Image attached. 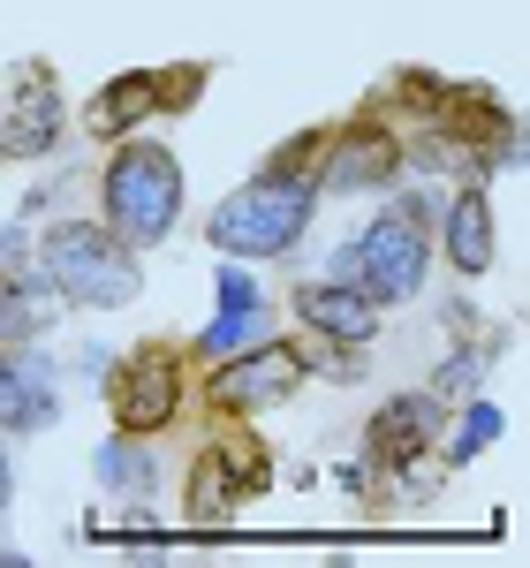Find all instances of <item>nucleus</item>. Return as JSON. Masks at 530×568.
Instances as JSON below:
<instances>
[{"label": "nucleus", "instance_id": "f257e3e1", "mask_svg": "<svg viewBox=\"0 0 530 568\" xmlns=\"http://www.w3.org/2000/svg\"><path fill=\"white\" fill-rule=\"evenodd\" d=\"M425 258H432V205H425V190H401L356 243L334 251V273L326 281H349L371 304H401V296L425 288Z\"/></svg>", "mask_w": 530, "mask_h": 568}, {"label": "nucleus", "instance_id": "f03ea898", "mask_svg": "<svg viewBox=\"0 0 530 568\" xmlns=\"http://www.w3.org/2000/svg\"><path fill=\"white\" fill-rule=\"evenodd\" d=\"M39 265H45V288H53L61 304H84V311H114L144 288L136 251L106 220H61V227H45Z\"/></svg>", "mask_w": 530, "mask_h": 568}, {"label": "nucleus", "instance_id": "7ed1b4c3", "mask_svg": "<svg viewBox=\"0 0 530 568\" xmlns=\"http://www.w3.org/2000/svg\"><path fill=\"white\" fill-rule=\"evenodd\" d=\"M310 197H318V182L310 175H251L235 197L213 205L205 220V235H213V251L227 258H281V251H296L310 227Z\"/></svg>", "mask_w": 530, "mask_h": 568}, {"label": "nucleus", "instance_id": "20e7f679", "mask_svg": "<svg viewBox=\"0 0 530 568\" xmlns=\"http://www.w3.org/2000/svg\"><path fill=\"white\" fill-rule=\"evenodd\" d=\"M99 205H106V227L130 243V251H152L167 243V227L182 213V168L167 144H114V160L99 168Z\"/></svg>", "mask_w": 530, "mask_h": 568}, {"label": "nucleus", "instance_id": "39448f33", "mask_svg": "<svg viewBox=\"0 0 530 568\" xmlns=\"http://www.w3.org/2000/svg\"><path fill=\"white\" fill-rule=\"evenodd\" d=\"M106 402H114V425H122V433H160V425H175V409H182V356L160 349V342H144L130 364H114Z\"/></svg>", "mask_w": 530, "mask_h": 568}, {"label": "nucleus", "instance_id": "423d86ee", "mask_svg": "<svg viewBox=\"0 0 530 568\" xmlns=\"http://www.w3.org/2000/svg\"><path fill=\"white\" fill-rule=\"evenodd\" d=\"M318 152L326 160L310 175H318V190H334V197H371V190H395L401 182V144L379 122H356V130L326 136Z\"/></svg>", "mask_w": 530, "mask_h": 568}, {"label": "nucleus", "instance_id": "0eeeda50", "mask_svg": "<svg viewBox=\"0 0 530 568\" xmlns=\"http://www.w3.org/2000/svg\"><path fill=\"white\" fill-rule=\"evenodd\" d=\"M205 84V69H136V77H106L99 99H91V130L99 136H130L144 114H160V106H190V91Z\"/></svg>", "mask_w": 530, "mask_h": 568}, {"label": "nucleus", "instance_id": "6e6552de", "mask_svg": "<svg viewBox=\"0 0 530 568\" xmlns=\"http://www.w3.org/2000/svg\"><path fill=\"white\" fill-rule=\"evenodd\" d=\"M296 387H304V356L288 349V342H258V349H243V356H221V372H213V402L221 409L288 402Z\"/></svg>", "mask_w": 530, "mask_h": 568}, {"label": "nucleus", "instance_id": "1a4fd4ad", "mask_svg": "<svg viewBox=\"0 0 530 568\" xmlns=\"http://www.w3.org/2000/svg\"><path fill=\"white\" fill-rule=\"evenodd\" d=\"M296 318H304L310 334H326V342H349V349L379 334V304L364 288H349V281H310V288H296Z\"/></svg>", "mask_w": 530, "mask_h": 568}, {"label": "nucleus", "instance_id": "9d476101", "mask_svg": "<svg viewBox=\"0 0 530 568\" xmlns=\"http://www.w3.org/2000/svg\"><path fill=\"white\" fill-rule=\"evenodd\" d=\"M432 425H440V402H432V394H395V402L371 417L364 447H371V463H417V455L432 447Z\"/></svg>", "mask_w": 530, "mask_h": 568}, {"label": "nucleus", "instance_id": "9b49d317", "mask_svg": "<svg viewBox=\"0 0 530 568\" xmlns=\"http://www.w3.org/2000/svg\"><path fill=\"white\" fill-rule=\"evenodd\" d=\"M53 425V379L39 356H0V439Z\"/></svg>", "mask_w": 530, "mask_h": 568}, {"label": "nucleus", "instance_id": "f8f14e48", "mask_svg": "<svg viewBox=\"0 0 530 568\" xmlns=\"http://www.w3.org/2000/svg\"><path fill=\"white\" fill-rule=\"evenodd\" d=\"M53 136H61V91L45 84L39 69H23V99H16V122L0 130V152L39 160V152H53Z\"/></svg>", "mask_w": 530, "mask_h": 568}, {"label": "nucleus", "instance_id": "ddd939ff", "mask_svg": "<svg viewBox=\"0 0 530 568\" xmlns=\"http://www.w3.org/2000/svg\"><path fill=\"white\" fill-rule=\"evenodd\" d=\"M447 265L470 273V281L492 265V205H486V190H462V197L447 205Z\"/></svg>", "mask_w": 530, "mask_h": 568}, {"label": "nucleus", "instance_id": "4468645a", "mask_svg": "<svg viewBox=\"0 0 530 568\" xmlns=\"http://www.w3.org/2000/svg\"><path fill=\"white\" fill-rule=\"evenodd\" d=\"M258 342H273V311H265V296H251V304H221L213 311V326L197 334V349L213 356H243V349H258Z\"/></svg>", "mask_w": 530, "mask_h": 568}, {"label": "nucleus", "instance_id": "2eb2a0df", "mask_svg": "<svg viewBox=\"0 0 530 568\" xmlns=\"http://www.w3.org/2000/svg\"><path fill=\"white\" fill-rule=\"evenodd\" d=\"M99 485H106V493H130V500L160 493V455L144 447V433H122V439L99 447Z\"/></svg>", "mask_w": 530, "mask_h": 568}, {"label": "nucleus", "instance_id": "dca6fc26", "mask_svg": "<svg viewBox=\"0 0 530 568\" xmlns=\"http://www.w3.org/2000/svg\"><path fill=\"white\" fill-rule=\"evenodd\" d=\"M61 311V296L31 281V273H0V342H31L45 318Z\"/></svg>", "mask_w": 530, "mask_h": 568}, {"label": "nucleus", "instance_id": "f3484780", "mask_svg": "<svg viewBox=\"0 0 530 568\" xmlns=\"http://www.w3.org/2000/svg\"><path fill=\"white\" fill-rule=\"evenodd\" d=\"M235 463H227L221 447L197 463V478H190V524H227V508H235Z\"/></svg>", "mask_w": 530, "mask_h": 568}, {"label": "nucleus", "instance_id": "a211bd4d", "mask_svg": "<svg viewBox=\"0 0 530 568\" xmlns=\"http://www.w3.org/2000/svg\"><path fill=\"white\" fill-rule=\"evenodd\" d=\"M500 439V409L492 402H462V425H455V439H447V463H470L478 447H492Z\"/></svg>", "mask_w": 530, "mask_h": 568}, {"label": "nucleus", "instance_id": "6ab92c4d", "mask_svg": "<svg viewBox=\"0 0 530 568\" xmlns=\"http://www.w3.org/2000/svg\"><path fill=\"white\" fill-rule=\"evenodd\" d=\"M318 144H326V130H304V136H288V144H281V152L265 160V168H273V175H310V168H318Z\"/></svg>", "mask_w": 530, "mask_h": 568}, {"label": "nucleus", "instance_id": "aec40b11", "mask_svg": "<svg viewBox=\"0 0 530 568\" xmlns=\"http://www.w3.org/2000/svg\"><path fill=\"white\" fill-rule=\"evenodd\" d=\"M213 288H221V304H251V296H258V281H251L243 265H221V273H213Z\"/></svg>", "mask_w": 530, "mask_h": 568}, {"label": "nucleus", "instance_id": "412c9836", "mask_svg": "<svg viewBox=\"0 0 530 568\" xmlns=\"http://www.w3.org/2000/svg\"><path fill=\"white\" fill-rule=\"evenodd\" d=\"M114 538H136V546H160L167 530H160L152 516H144V508H136V516H122V524H114Z\"/></svg>", "mask_w": 530, "mask_h": 568}, {"label": "nucleus", "instance_id": "4be33fe9", "mask_svg": "<svg viewBox=\"0 0 530 568\" xmlns=\"http://www.w3.org/2000/svg\"><path fill=\"white\" fill-rule=\"evenodd\" d=\"M16 258H23V235H8V227H0V273H16Z\"/></svg>", "mask_w": 530, "mask_h": 568}, {"label": "nucleus", "instance_id": "5701e85b", "mask_svg": "<svg viewBox=\"0 0 530 568\" xmlns=\"http://www.w3.org/2000/svg\"><path fill=\"white\" fill-rule=\"evenodd\" d=\"M8 500H16V463H8V447H0V516H8Z\"/></svg>", "mask_w": 530, "mask_h": 568}, {"label": "nucleus", "instance_id": "b1692460", "mask_svg": "<svg viewBox=\"0 0 530 568\" xmlns=\"http://www.w3.org/2000/svg\"><path fill=\"white\" fill-rule=\"evenodd\" d=\"M16 561H23V554H16V546H0V568H16Z\"/></svg>", "mask_w": 530, "mask_h": 568}]
</instances>
